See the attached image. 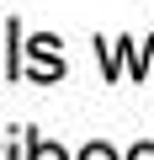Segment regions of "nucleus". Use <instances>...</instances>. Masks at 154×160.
<instances>
[{
    "label": "nucleus",
    "instance_id": "obj_1",
    "mask_svg": "<svg viewBox=\"0 0 154 160\" xmlns=\"http://www.w3.org/2000/svg\"><path fill=\"white\" fill-rule=\"evenodd\" d=\"M27 48H32V59H37V80H43V86L64 75V59H58V38H48V32H43V38H32Z\"/></svg>",
    "mask_w": 154,
    "mask_h": 160
},
{
    "label": "nucleus",
    "instance_id": "obj_2",
    "mask_svg": "<svg viewBox=\"0 0 154 160\" xmlns=\"http://www.w3.org/2000/svg\"><path fill=\"white\" fill-rule=\"evenodd\" d=\"M11 38H16V22L6 16V22H0V80H11V75H16V53H11Z\"/></svg>",
    "mask_w": 154,
    "mask_h": 160
},
{
    "label": "nucleus",
    "instance_id": "obj_3",
    "mask_svg": "<svg viewBox=\"0 0 154 160\" xmlns=\"http://www.w3.org/2000/svg\"><path fill=\"white\" fill-rule=\"evenodd\" d=\"M32 160H64V149H58V144H43V139H32Z\"/></svg>",
    "mask_w": 154,
    "mask_h": 160
},
{
    "label": "nucleus",
    "instance_id": "obj_4",
    "mask_svg": "<svg viewBox=\"0 0 154 160\" xmlns=\"http://www.w3.org/2000/svg\"><path fill=\"white\" fill-rule=\"evenodd\" d=\"M80 160H117V155H112V149H106V144H91V149H85V155H80Z\"/></svg>",
    "mask_w": 154,
    "mask_h": 160
},
{
    "label": "nucleus",
    "instance_id": "obj_5",
    "mask_svg": "<svg viewBox=\"0 0 154 160\" xmlns=\"http://www.w3.org/2000/svg\"><path fill=\"white\" fill-rule=\"evenodd\" d=\"M128 160H154V139H149V144H133V155H128Z\"/></svg>",
    "mask_w": 154,
    "mask_h": 160
},
{
    "label": "nucleus",
    "instance_id": "obj_6",
    "mask_svg": "<svg viewBox=\"0 0 154 160\" xmlns=\"http://www.w3.org/2000/svg\"><path fill=\"white\" fill-rule=\"evenodd\" d=\"M0 160H11V155H6V149H0Z\"/></svg>",
    "mask_w": 154,
    "mask_h": 160
}]
</instances>
